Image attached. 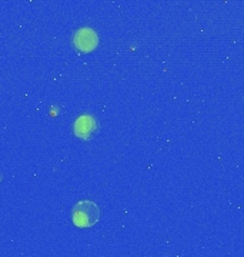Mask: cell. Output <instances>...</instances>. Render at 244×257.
Wrapping results in <instances>:
<instances>
[{
  "instance_id": "6da1fadb",
  "label": "cell",
  "mask_w": 244,
  "mask_h": 257,
  "mask_svg": "<svg viewBox=\"0 0 244 257\" xmlns=\"http://www.w3.org/2000/svg\"><path fill=\"white\" fill-rule=\"evenodd\" d=\"M100 219L99 206L91 200H80L73 207L72 220L74 226L86 229L94 226Z\"/></svg>"
},
{
  "instance_id": "3957f363",
  "label": "cell",
  "mask_w": 244,
  "mask_h": 257,
  "mask_svg": "<svg viewBox=\"0 0 244 257\" xmlns=\"http://www.w3.org/2000/svg\"><path fill=\"white\" fill-rule=\"evenodd\" d=\"M99 133V123L94 116L83 114L74 123V135L83 140H90Z\"/></svg>"
},
{
  "instance_id": "7a4b0ae2",
  "label": "cell",
  "mask_w": 244,
  "mask_h": 257,
  "mask_svg": "<svg viewBox=\"0 0 244 257\" xmlns=\"http://www.w3.org/2000/svg\"><path fill=\"white\" fill-rule=\"evenodd\" d=\"M73 45L81 53H89L93 52L99 45V36L93 29L83 28L74 33Z\"/></svg>"
}]
</instances>
